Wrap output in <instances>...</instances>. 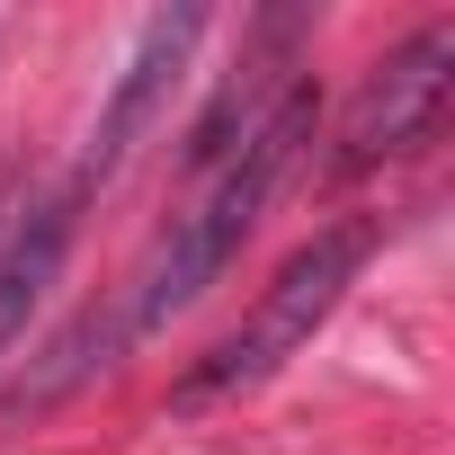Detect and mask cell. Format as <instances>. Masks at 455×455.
<instances>
[{"mask_svg":"<svg viewBox=\"0 0 455 455\" xmlns=\"http://www.w3.org/2000/svg\"><path fill=\"white\" fill-rule=\"evenodd\" d=\"M313 125H322V99H313V81H295L242 143H233V161H214V188L196 196V214H179L170 233L152 242V259H143V277L125 286V339H143V331H161L170 313H188L223 268H233V251L259 233V214H268V196L295 179V161L313 152Z\"/></svg>","mask_w":455,"mask_h":455,"instance_id":"1","label":"cell"},{"mask_svg":"<svg viewBox=\"0 0 455 455\" xmlns=\"http://www.w3.org/2000/svg\"><path fill=\"white\" fill-rule=\"evenodd\" d=\"M375 242H384V223L375 214H348V223H322V233L268 277V295L251 304V322L242 331H223L179 384H170V402L179 411H205V402H233V393H251V384H268L322 322H331V304L357 286V268L375 259Z\"/></svg>","mask_w":455,"mask_h":455,"instance_id":"2","label":"cell"},{"mask_svg":"<svg viewBox=\"0 0 455 455\" xmlns=\"http://www.w3.org/2000/svg\"><path fill=\"white\" fill-rule=\"evenodd\" d=\"M446 90H455V19H428L357 81L339 143H331V179H366V170L402 161L411 143H428V125L446 116Z\"/></svg>","mask_w":455,"mask_h":455,"instance_id":"3","label":"cell"},{"mask_svg":"<svg viewBox=\"0 0 455 455\" xmlns=\"http://www.w3.org/2000/svg\"><path fill=\"white\" fill-rule=\"evenodd\" d=\"M196 36H205V10H196V0H179V10H152V19H143V36H134V54H125V72H116V90H108L99 125H90V152H81V170H72V188H81V196H90L99 179H116V170H125V152H134V143H143V125L161 116V99H170L179 63L196 54Z\"/></svg>","mask_w":455,"mask_h":455,"instance_id":"4","label":"cell"},{"mask_svg":"<svg viewBox=\"0 0 455 455\" xmlns=\"http://www.w3.org/2000/svg\"><path fill=\"white\" fill-rule=\"evenodd\" d=\"M304 36H313V10H268L251 36H242V54H233V72H223V90H214V108L188 125V170H214V161H233V143L304 81L295 72V54H304Z\"/></svg>","mask_w":455,"mask_h":455,"instance_id":"5","label":"cell"},{"mask_svg":"<svg viewBox=\"0 0 455 455\" xmlns=\"http://www.w3.org/2000/svg\"><path fill=\"white\" fill-rule=\"evenodd\" d=\"M72 233H81V188L72 179L10 223V242H0V357L28 339V322H36V304H45L63 251H72Z\"/></svg>","mask_w":455,"mask_h":455,"instance_id":"6","label":"cell"},{"mask_svg":"<svg viewBox=\"0 0 455 455\" xmlns=\"http://www.w3.org/2000/svg\"><path fill=\"white\" fill-rule=\"evenodd\" d=\"M116 348H125V313H116V304L99 313V304H90V313H81V322H72L54 348H45V366H36V375L10 393V411H45V402H63V393H72V384H90V375H99Z\"/></svg>","mask_w":455,"mask_h":455,"instance_id":"7","label":"cell"}]
</instances>
